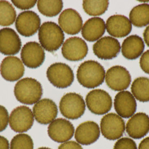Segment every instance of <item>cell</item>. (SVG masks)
Returning a JSON list of instances; mask_svg holds the SVG:
<instances>
[{"instance_id":"6da1fadb","label":"cell","mask_w":149,"mask_h":149,"mask_svg":"<svg viewBox=\"0 0 149 149\" xmlns=\"http://www.w3.org/2000/svg\"><path fill=\"white\" fill-rule=\"evenodd\" d=\"M104 68L98 62L89 60L84 62L77 71V79L82 86L93 89L101 85L104 81Z\"/></svg>"},{"instance_id":"7a4b0ae2","label":"cell","mask_w":149,"mask_h":149,"mask_svg":"<svg viewBox=\"0 0 149 149\" xmlns=\"http://www.w3.org/2000/svg\"><path fill=\"white\" fill-rule=\"evenodd\" d=\"M14 95L16 99L22 104H35L43 95L42 85L33 78H24L16 84Z\"/></svg>"},{"instance_id":"3957f363","label":"cell","mask_w":149,"mask_h":149,"mask_svg":"<svg viewBox=\"0 0 149 149\" xmlns=\"http://www.w3.org/2000/svg\"><path fill=\"white\" fill-rule=\"evenodd\" d=\"M41 46L47 51H57L63 43L65 35L60 26L52 22H45L41 25L38 33Z\"/></svg>"},{"instance_id":"277c9868","label":"cell","mask_w":149,"mask_h":149,"mask_svg":"<svg viewBox=\"0 0 149 149\" xmlns=\"http://www.w3.org/2000/svg\"><path fill=\"white\" fill-rule=\"evenodd\" d=\"M85 109V100L82 96L77 93H67L60 100V112L67 119L80 118L84 114Z\"/></svg>"},{"instance_id":"5b68a950","label":"cell","mask_w":149,"mask_h":149,"mask_svg":"<svg viewBox=\"0 0 149 149\" xmlns=\"http://www.w3.org/2000/svg\"><path fill=\"white\" fill-rule=\"evenodd\" d=\"M47 77L49 81L57 88L65 89L70 86L74 80L72 68L63 63H55L48 68Z\"/></svg>"},{"instance_id":"8992f818","label":"cell","mask_w":149,"mask_h":149,"mask_svg":"<svg viewBox=\"0 0 149 149\" xmlns=\"http://www.w3.org/2000/svg\"><path fill=\"white\" fill-rule=\"evenodd\" d=\"M100 132L109 140H118L123 135L126 130L124 120L115 113L105 114L100 121Z\"/></svg>"},{"instance_id":"52a82bcc","label":"cell","mask_w":149,"mask_h":149,"mask_svg":"<svg viewBox=\"0 0 149 149\" xmlns=\"http://www.w3.org/2000/svg\"><path fill=\"white\" fill-rule=\"evenodd\" d=\"M34 121L33 111L25 105L16 107L9 116V125L11 128L19 134L29 131L33 126Z\"/></svg>"},{"instance_id":"ba28073f","label":"cell","mask_w":149,"mask_h":149,"mask_svg":"<svg viewBox=\"0 0 149 149\" xmlns=\"http://www.w3.org/2000/svg\"><path fill=\"white\" fill-rule=\"evenodd\" d=\"M85 101L90 111L97 115L107 114L112 108V97L104 90H91L86 95Z\"/></svg>"},{"instance_id":"9c48e42d","label":"cell","mask_w":149,"mask_h":149,"mask_svg":"<svg viewBox=\"0 0 149 149\" xmlns=\"http://www.w3.org/2000/svg\"><path fill=\"white\" fill-rule=\"evenodd\" d=\"M105 82L111 89L116 91H124L130 86L131 76L125 67L114 66L105 73Z\"/></svg>"},{"instance_id":"30bf717a","label":"cell","mask_w":149,"mask_h":149,"mask_svg":"<svg viewBox=\"0 0 149 149\" xmlns=\"http://www.w3.org/2000/svg\"><path fill=\"white\" fill-rule=\"evenodd\" d=\"M41 20L37 13L32 11H25L17 16L15 26L22 36L29 37L34 35L40 28Z\"/></svg>"},{"instance_id":"8fae6325","label":"cell","mask_w":149,"mask_h":149,"mask_svg":"<svg viewBox=\"0 0 149 149\" xmlns=\"http://www.w3.org/2000/svg\"><path fill=\"white\" fill-rule=\"evenodd\" d=\"M74 134V125L67 119H54L48 127V134L53 141L63 143L70 141Z\"/></svg>"},{"instance_id":"7c38bea8","label":"cell","mask_w":149,"mask_h":149,"mask_svg":"<svg viewBox=\"0 0 149 149\" xmlns=\"http://www.w3.org/2000/svg\"><path fill=\"white\" fill-rule=\"evenodd\" d=\"M21 58L26 67L37 68L45 61V50L41 45L36 42H28L22 47Z\"/></svg>"},{"instance_id":"4fadbf2b","label":"cell","mask_w":149,"mask_h":149,"mask_svg":"<svg viewBox=\"0 0 149 149\" xmlns=\"http://www.w3.org/2000/svg\"><path fill=\"white\" fill-rule=\"evenodd\" d=\"M88 53V47L82 38L71 37L63 43L62 54L64 58L71 61L83 60Z\"/></svg>"},{"instance_id":"5bb4252c","label":"cell","mask_w":149,"mask_h":149,"mask_svg":"<svg viewBox=\"0 0 149 149\" xmlns=\"http://www.w3.org/2000/svg\"><path fill=\"white\" fill-rule=\"evenodd\" d=\"M34 119L40 124H50L58 115L56 104L49 99H43L36 103L33 108Z\"/></svg>"},{"instance_id":"9a60e30c","label":"cell","mask_w":149,"mask_h":149,"mask_svg":"<svg viewBox=\"0 0 149 149\" xmlns=\"http://www.w3.org/2000/svg\"><path fill=\"white\" fill-rule=\"evenodd\" d=\"M121 47L119 41L112 37L101 38L93 45L95 55L101 60H109L116 57L119 54Z\"/></svg>"},{"instance_id":"2e32d148","label":"cell","mask_w":149,"mask_h":149,"mask_svg":"<svg viewBox=\"0 0 149 149\" xmlns=\"http://www.w3.org/2000/svg\"><path fill=\"white\" fill-rule=\"evenodd\" d=\"M25 67L18 57L8 56L2 60L0 65V73L6 81L14 82L20 79L24 74Z\"/></svg>"},{"instance_id":"e0dca14e","label":"cell","mask_w":149,"mask_h":149,"mask_svg":"<svg viewBox=\"0 0 149 149\" xmlns=\"http://www.w3.org/2000/svg\"><path fill=\"white\" fill-rule=\"evenodd\" d=\"M114 107L118 115L123 118H130L134 116L137 109L136 99L128 91L118 93L114 97Z\"/></svg>"},{"instance_id":"ac0fdd59","label":"cell","mask_w":149,"mask_h":149,"mask_svg":"<svg viewBox=\"0 0 149 149\" xmlns=\"http://www.w3.org/2000/svg\"><path fill=\"white\" fill-rule=\"evenodd\" d=\"M22 45L21 39L14 29L5 28L0 30V53L5 56L15 55Z\"/></svg>"},{"instance_id":"d6986e66","label":"cell","mask_w":149,"mask_h":149,"mask_svg":"<svg viewBox=\"0 0 149 149\" xmlns=\"http://www.w3.org/2000/svg\"><path fill=\"white\" fill-rule=\"evenodd\" d=\"M58 24L63 31L67 34L75 35L82 29L83 22L77 11L72 8H67L60 14Z\"/></svg>"},{"instance_id":"ffe728a7","label":"cell","mask_w":149,"mask_h":149,"mask_svg":"<svg viewBox=\"0 0 149 149\" xmlns=\"http://www.w3.org/2000/svg\"><path fill=\"white\" fill-rule=\"evenodd\" d=\"M126 131L130 137L140 139L149 132V117L145 113H137L127 122Z\"/></svg>"},{"instance_id":"44dd1931","label":"cell","mask_w":149,"mask_h":149,"mask_svg":"<svg viewBox=\"0 0 149 149\" xmlns=\"http://www.w3.org/2000/svg\"><path fill=\"white\" fill-rule=\"evenodd\" d=\"M74 137L79 143L90 145L99 139L100 129L96 122L86 121L80 124L74 131Z\"/></svg>"},{"instance_id":"7402d4cb","label":"cell","mask_w":149,"mask_h":149,"mask_svg":"<svg viewBox=\"0 0 149 149\" xmlns=\"http://www.w3.org/2000/svg\"><path fill=\"white\" fill-rule=\"evenodd\" d=\"M106 30L112 37H127L131 32L132 24L126 16L122 15H112L105 24Z\"/></svg>"},{"instance_id":"603a6c76","label":"cell","mask_w":149,"mask_h":149,"mask_svg":"<svg viewBox=\"0 0 149 149\" xmlns=\"http://www.w3.org/2000/svg\"><path fill=\"white\" fill-rule=\"evenodd\" d=\"M105 22L100 17H94L88 19L81 29L82 37L86 40L93 42L100 39L105 32Z\"/></svg>"},{"instance_id":"cb8c5ba5","label":"cell","mask_w":149,"mask_h":149,"mask_svg":"<svg viewBox=\"0 0 149 149\" xmlns=\"http://www.w3.org/2000/svg\"><path fill=\"white\" fill-rule=\"evenodd\" d=\"M145 43L141 38L137 35H132L126 38L122 43L121 52L128 60L138 58L143 52Z\"/></svg>"},{"instance_id":"d4e9b609","label":"cell","mask_w":149,"mask_h":149,"mask_svg":"<svg viewBox=\"0 0 149 149\" xmlns=\"http://www.w3.org/2000/svg\"><path fill=\"white\" fill-rule=\"evenodd\" d=\"M130 20L136 27L149 25V5L142 3L133 8L130 13Z\"/></svg>"},{"instance_id":"484cf974","label":"cell","mask_w":149,"mask_h":149,"mask_svg":"<svg viewBox=\"0 0 149 149\" xmlns=\"http://www.w3.org/2000/svg\"><path fill=\"white\" fill-rule=\"evenodd\" d=\"M131 92L135 99L141 102H149V79L140 77L136 79L131 85Z\"/></svg>"},{"instance_id":"4316f807","label":"cell","mask_w":149,"mask_h":149,"mask_svg":"<svg viewBox=\"0 0 149 149\" xmlns=\"http://www.w3.org/2000/svg\"><path fill=\"white\" fill-rule=\"evenodd\" d=\"M63 3L61 0L37 1L38 9L42 14L47 17H53L58 15L63 8Z\"/></svg>"},{"instance_id":"83f0119b","label":"cell","mask_w":149,"mask_h":149,"mask_svg":"<svg viewBox=\"0 0 149 149\" xmlns=\"http://www.w3.org/2000/svg\"><path fill=\"white\" fill-rule=\"evenodd\" d=\"M109 1H83L82 7L85 12L90 15L97 16L103 15L109 7Z\"/></svg>"},{"instance_id":"f1b7e54d","label":"cell","mask_w":149,"mask_h":149,"mask_svg":"<svg viewBox=\"0 0 149 149\" xmlns=\"http://www.w3.org/2000/svg\"><path fill=\"white\" fill-rule=\"evenodd\" d=\"M15 8L8 1H0V25L9 26L16 20Z\"/></svg>"},{"instance_id":"f546056e","label":"cell","mask_w":149,"mask_h":149,"mask_svg":"<svg viewBox=\"0 0 149 149\" xmlns=\"http://www.w3.org/2000/svg\"><path fill=\"white\" fill-rule=\"evenodd\" d=\"M10 149H34V142L29 134L20 133L12 139Z\"/></svg>"},{"instance_id":"4dcf8cb0","label":"cell","mask_w":149,"mask_h":149,"mask_svg":"<svg viewBox=\"0 0 149 149\" xmlns=\"http://www.w3.org/2000/svg\"><path fill=\"white\" fill-rule=\"evenodd\" d=\"M113 149H137L136 142L128 137L120 138L116 142Z\"/></svg>"},{"instance_id":"1f68e13d","label":"cell","mask_w":149,"mask_h":149,"mask_svg":"<svg viewBox=\"0 0 149 149\" xmlns=\"http://www.w3.org/2000/svg\"><path fill=\"white\" fill-rule=\"evenodd\" d=\"M9 123V115L6 108L0 105V132L3 131Z\"/></svg>"},{"instance_id":"d6a6232c","label":"cell","mask_w":149,"mask_h":149,"mask_svg":"<svg viewBox=\"0 0 149 149\" xmlns=\"http://www.w3.org/2000/svg\"><path fill=\"white\" fill-rule=\"evenodd\" d=\"M13 3L16 8L23 10H29L31 8H33L37 2L36 0H29V1H22V0H13L11 1Z\"/></svg>"},{"instance_id":"836d02e7","label":"cell","mask_w":149,"mask_h":149,"mask_svg":"<svg viewBox=\"0 0 149 149\" xmlns=\"http://www.w3.org/2000/svg\"><path fill=\"white\" fill-rule=\"evenodd\" d=\"M140 65L143 72L149 74V50L142 54L140 60Z\"/></svg>"},{"instance_id":"e575fe53","label":"cell","mask_w":149,"mask_h":149,"mask_svg":"<svg viewBox=\"0 0 149 149\" xmlns=\"http://www.w3.org/2000/svg\"><path fill=\"white\" fill-rule=\"evenodd\" d=\"M58 149H83L81 145L77 142L68 141L62 143Z\"/></svg>"},{"instance_id":"d590c367","label":"cell","mask_w":149,"mask_h":149,"mask_svg":"<svg viewBox=\"0 0 149 149\" xmlns=\"http://www.w3.org/2000/svg\"><path fill=\"white\" fill-rule=\"evenodd\" d=\"M0 149H10V143L8 139L0 136Z\"/></svg>"},{"instance_id":"8d00e7d4","label":"cell","mask_w":149,"mask_h":149,"mask_svg":"<svg viewBox=\"0 0 149 149\" xmlns=\"http://www.w3.org/2000/svg\"><path fill=\"white\" fill-rule=\"evenodd\" d=\"M139 149H149V137L145 138L140 143Z\"/></svg>"},{"instance_id":"74e56055","label":"cell","mask_w":149,"mask_h":149,"mask_svg":"<svg viewBox=\"0 0 149 149\" xmlns=\"http://www.w3.org/2000/svg\"><path fill=\"white\" fill-rule=\"evenodd\" d=\"M143 36L145 42L149 47V25L144 31Z\"/></svg>"},{"instance_id":"f35d334b","label":"cell","mask_w":149,"mask_h":149,"mask_svg":"<svg viewBox=\"0 0 149 149\" xmlns=\"http://www.w3.org/2000/svg\"><path fill=\"white\" fill-rule=\"evenodd\" d=\"M37 149H52L51 148H47V147H41V148H39Z\"/></svg>"}]
</instances>
